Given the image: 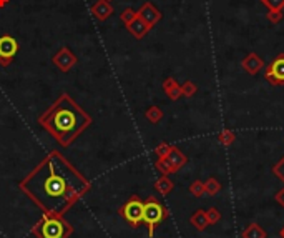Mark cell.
Instances as JSON below:
<instances>
[{
  "label": "cell",
  "mask_w": 284,
  "mask_h": 238,
  "mask_svg": "<svg viewBox=\"0 0 284 238\" xmlns=\"http://www.w3.org/2000/svg\"><path fill=\"white\" fill-rule=\"evenodd\" d=\"M18 187L45 215L61 217L88 192L90 183L58 150H52Z\"/></svg>",
  "instance_id": "1"
},
{
  "label": "cell",
  "mask_w": 284,
  "mask_h": 238,
  "mask_svg": "<svg viewBox=\"0 0 284 238\" xmlns=\"http://www.w3.org/2000/svg\"><path fill=\"white\" fill-rule=\"evenodd\" d=\"M39 125L61 147H70L92 125V117L68 93H61L39 117Z\"/></svg>",
  "instance_id": "2"
},
{
  "label": "cell",
  "mask_w": 284,
  "mask_h": 238,
  "mask_svg": "<svg viewBox=\"0 0 284 238\" xmlns=\"http://www.w3.org/2000/svg\"><path fill=\"white\" fill-rule=\"evenodd\" d=\"M72 233V225L65 222L61 217L45 215L37 227V235L39 238H68Z\"/></svg>",
  "instance_id": "3"
},
{
  "label": "cell",
  "mask_w": 284,
  "mask_h": 238,
  "mask_svg": "<svg viewBox=\"0 0 284 238\" xmlns=\"http://www.w3.org/2000/svg\"><path fill=\"white\" fill-rule=\"evenodd\" d=\"M165 217H167V210H165V207L156 198L151 197L143 203V222L148 227L150 237H153L155 227L160 225Z\"/></svg>",
  "instance_id": "4"
},
{
  "label": "cell",
  "mask_w": 284,
  "mask_h": 238,
  "mask_svg": "<svg viewBox=\"0 0 284 238\" xmlns=\"http://www.w3.org/2000/svg\"><path fill=\"white\" fill-rule=\"evenodd\" d=\"M120 213L131 227L136 228L143 222V202L135 195V197H131L128 202L120 208Z\"/></svg>",
  "instance_id": "5"
},
{
  "label": "cell",
  "mask_w": 284,
  "mask_h": 238,
  "mask_svg": "<svg viewBox=\"0 0 284 238\" xmlns=\"http://www.w3.org/2000/svg\"><path fill=\"white\" fill-rule=\"evenodd\" d=\"M20 50L18 42L12 35H2L0 37V67H8L15 60V57Z\"/></svg>",
  "instance_id": "6"
},
{
  "label": "cell",
  "mask_w": 284,
  "mask_h": 238,
  "mask_svg": "<svg viewBox=\"0 0 284 238\" xmlns=\"http://www.w3.org/2000/svg\"><path fill=\"white\" fill-rule=\"evenodd\" d=\"M77 55L73 54L72 49H68V47H61L54 54L52 57V64H54L57 69L60 70V72H70V70L73 69L75 65H77Z\"/></svg>",
  "instance_id": "7"
},
{
  "label": "cell",
  "mask_w": 284,
  "mask_h": 238,
  "mask_svg": "<svg viewBox=\"0 0 284 238\" xmlns=\"http://www.w3.org/2000/svg\"><path fill=\"white\" fill-rule=\"evenodd\" d=\"M264 77L274 87H281L284 85V54H279L274 57V60L266 67L264 70Z\"/></svg>",
  "instance_id": "8"
},
{
  "label": "cell",
  "mask_w": 284,
  "mask_h": 238,
  "mask_svg": "<svg viewBox=\"0 0 284 238\" xmlns=\"http://www.w3.org/2000/svg\"><path fill=\"white\" fill-rule=\"evenodd\" d=\"M136 15H138L150 28H153L156 23L162 20L163 13L160 12L158 8H156L151 2H145L143 5L140 7V10H136Z\"/></svg>",
  "instance_id": "9"
},
{
  "label": "cell",
  "mask_w": 284,
  "mask_h": 238,
  "mask_svg": "<svg viewBox=\"0 0 284 238\" xmlns=\"http://www.w3.org/2000/svg\"><path fill=\"white\" fill-rule=\"evenodd\" d=\"M241 67H243L244 72H248L249 75H256L261 72L266 65H264V60L258 54H254V52H251V54H248L243 60H241Z\"/></svg>",
  "instance_id": "10"
},
{
  "label": "cell",
  "mask_w": 284,
  "mask_h": 238,
  "mask_svg": "<svg viewBox=\"0 0 284 238\" xmlns=\"http://www.w3.org/2000/svg\"><path fill=\"white\" fill-rule=\"evenodd\" d=\"M90 12L93 13V17L97 18V20L103 22L113 15V7L110 2H107V0H97V2L90 7Z\"/></svg>",
  "instance_id": "11"
},
{
  "label": "cell",
  "mask_w": 284,
  "mask_h": 238,
  "mask_svg": "<svg viewBox=\"0 0 284 238\" xmlns=\"http://www.w3.org/2000/svg\"><path fill=\"white\" fill-rule=\"evenodd\" d=\"M126 30H128V32L131 33V35L135 37V39H138V40H140V39H143V37L151 30V28H150L148 25H146V23H145L143 20H141V18H140L138 15H136V17L133 18V20H131V22L128 23V25H126Z\"/></svg>",
  "instance_id": "12"
},
{
  "label": "cell",
  "mask_w": 284,
  "mask_h": 238,
  "mask_svg": "<svg viewBox=\"0 0 284 238\" xmlns=\"http://www.w3.org/2000/svg\"><path fill=\"white\" fill-rule=\"evenodd\" d=\"M163 90L167 92V95L171 100H178L181 97V85H178V82L171 77H168L163 82Z\"/></svg>",
  "instance_id": "13"
},
{
  "label": "cell",
  "mask_w": 284,
  "mask_h": 238,
  "mask_svg": "<svg viewBox=\"0 0 284 238\" xmlns=\"http://www.w3.org/2000/svg\"><path fill=\"white\" fill-rule=\"evenodd\" d=\"M165 159L170 161V165L173 166V170L181 168V166L186 163V157H184L178 149H171V152H170V154L165 157Z\"/></svg>",
  "instance_id": "14"
},
{
  "label": "cell",
  "mask_w": 284,
  "mask_h": 238,
  "mask_svg": "<svg viewBox=\"0 0 284 238\" xmlns=\"http://www.w3.org/2000/svg\"><path fill=\"white\" fill-rule=\"evenodd\" d=\"M243 238H266V232L258 225H249L243 232Z\"/></svg>",
  "instance_id": "15"
},
{
  "label": "cell",
  "mask_w": 284,
  "mask_h": 238,
  "mask_svg": "<svg viewBox=\"0 0 284 238\" xmlns=\"http://www.w3.org/2000/svg\"><path fill=\"white\" fill-rule=\"evenodd\" d=\"M191 223L198 228V230H203V228L208 225V213L203 210H198L196 215L191 218Z\"/></svg>",
  "instance_id": "16"
},
{
  "label": "cell",
  "mask_w": 284,
  "mask_h": 238,
  "mask_svg": "<svg viewBox=\"0 0 284 238\" xmlns=\"http://www.w3.org/2000/svg\"><path fill=\"white\" fill-rule=\"evenodd\" d=\"M146 118H148L151 123H158L163 118V112L160 110L158 107H150L148 110H146Z\"/></svg>",
  "instance_id": "17"
},
{
  "label": "cell",
  "mask_w": 284,
  "mask_h": 238,
  "mask_svg": "<svg viewBox=\"0 0 284 238\" xmlns=\"http://www.w3.org/2000/svg\"><path fill=\"white\" fill-rule=\"evenodd\" d=\"M196 85L191 82V80H186L183 85H181V95H184V97H193V95L196 93Z\"/></svg>",
  "instance_id": "18"
},
{
  "label": "cell",
  "mask_w": 284,
  "mask_h": 238,
  "mask_svg": "<svg viewBox=\"0 0 284 238\" xmlns=\"http://www.w3.org/2000/svg\"><path fill=\"white\" fill-rule=\"evenodd\" d=\"M136 17V10H133V8H125L121 13H120V18H121V22H123V25H128V23L133 20V18Z\"/></svg>",
  "instance_id": "19"
},
{
  "label": "cell",
  "mask_w": 284,
  "mask_h": 238,
  "mask_svg": "<svg viewBox=\"0 0 284 238\" xmlns=\"http://www.w3.org/2000/svg\"><path fill=\"white\" fill-rule=\"evenodd\" d=\"M261 2L268 7V10H283L284 8V0H261Z\"/></svg>",
  "instance_id": "20"
},
{
  "label": "cell",
  "mask_w": 284,
  "mask_h": 238,
  "mask_svg": "<svg viewBox=\"0 0 284 238\" xmlns=\"http://www.w3.org/2000/svg\"><path fill=\"white\" fill-rule=\"evenodd\" d=\"M156 188H158L162 193H168L170 190L173 188V183L170 182V180H168L167 177H163L162 180H160V182H156Z\"/></svg>",
  "instance_id": "21"
},
{
  "label": "cell",
  "mask_w": 284,
  "mask_h": 238,
  "mask_svg": "<svg viewBox=\"0 0 284 238\" xmlns=\"http://www.w3.org/2000/svg\"><path fill=\"white\" fill-rule=\"evenodd\" d=\"M220 188H221L220 183H218L215 178H210V180H208V182L205 183V190H206L208 193H211V195H215L216 192H220Z\"/></svg>",
  "instance_id": "22"
},
{
  "label": "cell",
  "mask_w": 284,
  "mask_h": 238,
  "mask_svg": "<svg viewBox=\"0 0 284 238\" xmlns=\"http://www.w3.org/2000/svg\"><path fill=\"white\" fill-rule=\"evenodd\" d=\"M273 172L276 173V177H278L279 180H283V182H284V157L278 161L276 165H274Z\"/></svg>",
  "instance_id": "23"
},
{
  "label": "cell",
  "mask_w": 284,
  "mask_h": 238,
  "mask_svg": "<svg viewBox=\"0 0 284 238\" xmlns=\"http://www.w3.org/2000/svg\"><path fill=\"white\" fill-rule=\"evenodd\" d=\"M266 17L271 23H279L283 20V12L281 10H269Z\"/></svg>",
  "instance_id": "24"
},
{
  "label": "cell",
  "mask_w": 284,
  "mask_h": 238,
  "mask_svg": "<svg viewBox=\"0 0 284 238\" xmlns=\"http://www.w3.org/2000/svg\"><path fill=\"white\" fill-rule=\"evenodd\" d=\"M220 142H221V144H225V145L233 144V142H234V133L229 132V130H225V132L220 135Z\"/></svg>",
  "instance_id": "25"
},
{
  "label": "cell",
  "mask_w": 284,
  "mask_h": 238,
  "mask_svg": "<svg viewBox=\"0 0 284 238\" xmlns=\"http://www.w3.org/2000/svg\"><path fill=\"white\" fill-rule=\"evenodd\" d=\"M170 152H171V147L167 144H162V145H158V149H156V155H158L160 159H165Z\"/></svg>",
  "instance_id": "26"
},
{
  "label": "cell",
  "mask_w": 284,
  "mask_h": 238,
  "mask_svg": "<svg viewBox=\"0 0 284 238\" xmlns=\"http://www.w3.org/2000/svg\"><path fill=\"white\" fill-rule=\"evenodd\" d=\"M189 190H191V193H195V195H201L203 192H205V185H203L201 182H195Z\"/></svg>",
  "instance_id": "27"
},
{
  "label": "cell",
  "mask_w": 284,
  "mask_h": 238,
  "mask_svg": "<svg viewBox=\"0 0 284 238\" xmlns=\"http://www.w3.org/2000/svg\"><path fill=\"white\" fill-rule=\"evenodd\" d=\"M208 215H210V217H211V222H215V220H216V218H218V212L215 210V208H211V210H210V212H208Z\"/></svg>",
  "instance_id": "28"
},
{
  "label": "cell",
  "mask_w": 284,
  "mask_h": 238,
  "mask_svg": "<svg viewBox=\"0 0 284 238\" xmlns=\"http://www.w3.org/2000/svg\"><path fill=\"white\" fill-rule=\"evenodd\" d=\"M276 198L279 200V203H281V205H284V188L278 193V197H276Z\"/></svg>",
  "instance_id": "29"
},
{
  "label": "cell",
  "mask_w": 284,
  "mask_h": 238,
  "mask_svg": "<svg viewBox=\"0 0 284 238\" xmlns=\"http://www.w3.org/2000/svg\"><path fill=\"white\" fill-rule=\"evenodd\" d=\"M8 2H10V0H0V8H3V7H5Z\"/></svg>",
  "instance_id": "30"
},
{
  "label": "cell",
  "mask_w": 284,
  "mask_h": 238,
  "mask_svg": "<svg viewBox=\"0 0 284 238\" xmlns=\"http://www.w3.org/2000/svg\"><path fill=\"white\" fill-rule=\"evenodd\" d=\"M281 237L284 238V228H283V232H281Z\"/></svg>",
  "instance_id": "31"
},
{
  "label": "cell",
  "mask_w": 284,
  "mask_h": 238,
  "mask_svg": "<svg viewBox=\"0 0 284 238\" xmlns=\"http://www.w3.org/2000/svg\"><path fill=\"white\" fill-rule=\"evenodd\" d=\"M107 2H110V3H112V0H107Z\"/></svg>",
  "instance_id": "32"
}]
</instances>
